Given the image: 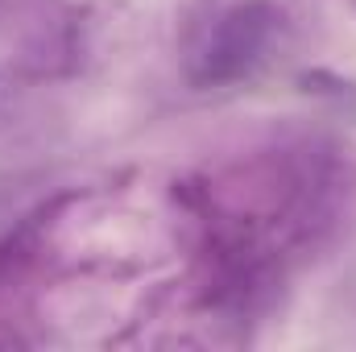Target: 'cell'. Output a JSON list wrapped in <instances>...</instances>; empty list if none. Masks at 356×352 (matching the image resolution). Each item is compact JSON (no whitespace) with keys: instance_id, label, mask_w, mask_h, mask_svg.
<instances>
[{"instance_id":"obj_1","label":"cell","mask_w":356,"mask_h":352,"mask_svg":"<svg viewBox=\"0 0 356 352\" xmlns=\"http://www.w3.org/2000/svg\"><path fill=\"white\" fill-rule=\"evenodd\" d=\"M261 38H266V29H261V21H253V8L232 13L220 25L216 42L207 46V75H216V79L220 75H236L253 58V50H261Z\"/></svg>"}]
</instances>
